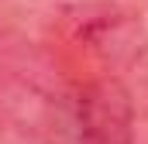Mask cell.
<instances>
[{
	"instance_id": "1",
	"label": "cell",
	"mask_w": 148,
	"mask_h": 144,
	"mask_svg": "<svg viewBox=\"0 0 148 144\" xmlns=\"http://www.w3.org/2000/svg\"><path fill=\"white\" fill-rule=\"evenodd\" d=\"M69 117L90 144H134V103L117 79L83 86L69 103Z\"/></svg>"
},
{
	"instance_id": "2",
	"label": "cell",
	"mask_w": 148,
	"mask_h": 144,
	"mask_svg": "<svg viewBox=\"0 0 148 144\" xmlns=\"http://www.w3.org/2000/svg\"><path fill=\"white\" fill-rule=\"evenodd\" d=\"M134 72H138V89H141V96L148 100V45L138 52V62H134Z\"/></svg>"
}]
</instances>
